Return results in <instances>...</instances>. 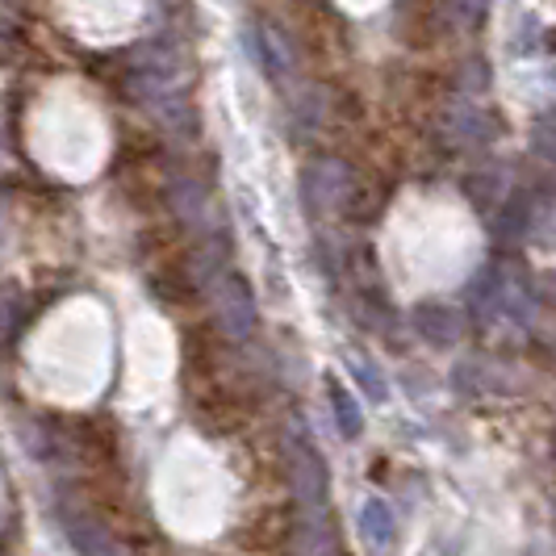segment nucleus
Returning <instances> with one entry per match:
<instances>
[{"label":"nucleus","instance_id":"obj_1","mask_svg":"<svg viewBox=\"0 0 556 556\" xmlns=\"http://www.w3.org/2000/svg\"><path fill=\"white\" fill-rule=\"evenodd\" d=\"M285 22L293 34V47L302 51L309 67L339 80L343 59H348V38H343V22L331 0H285Z\"/></svg>","mask_w":556,"mask_h":556},{"label":"nucleus","instance_id":"obj_2","mask_svg":"<svg viewBox=\"0 0 556 556\" xmlns=\"http://www.w3.org/2000/svg\"><path fill=\"white\" fill-rule=\"evenodd\" d=\"M397 26L410 47H431L444 34V0H402L397 4Z\"/></svg>","mask_w":556,"mask_h":556},{"label":"nucleus","instance_id":"obj_3","mask_svg":"<svg viewBox=\"0 0 556 556\" xmlns=\"http://www.w3.org/2000/svg\"><path fill=\"white\" fill-rule=\"evenodd\" d=\"M361 535L372 553H386L397 535V519H393V506L386 498H368L361 506Z\"/></svg>","mask_w":556,"mask_h":556},{"label":"nucleus","instance_id":"obj_4","mask_svg":"<svg viewBox=\"0 0 556 556\" xmlns=\"http://www.w3.org/2000/svg\"><path fill=\"white\" fill-rule=\"evenodd\" d=\"M293 490H298V498L309 502V506H318V502L327 498V469H323L309 452H298V465H293Z\"/></svg>","mask_w":556,"mask_h":556},{"label":"nucleus","instance_id":"obj_5","mask_svg":"<svg viewBox=\"0 0 556 556\" xmlns=\"http://www.w3.org/2000/svg\"><path fill=\"white\" fill-rule=\"evenodd\" d=\"M418 331L427 334V339H435V343H452L460 334V323H456L452 309H422L418 314Z\"/></svg>","mask_w":556,"mask_h":556},{"label":"nucleus","instance_id":"obj_6","mask_svg":"<svg viewBox=\"0 0 556 556\" xmlns=\"http://www.w3.org/2000/svg\"><path fill=\"white\" fill-rule=\"evenodd\" d=\"M331 402H334V418H339L343 435H356V431H361V406L352 402V393L343 390V386H331Z\"/></svg>","mask_w":556,"mask_h":556}]
</instances>
